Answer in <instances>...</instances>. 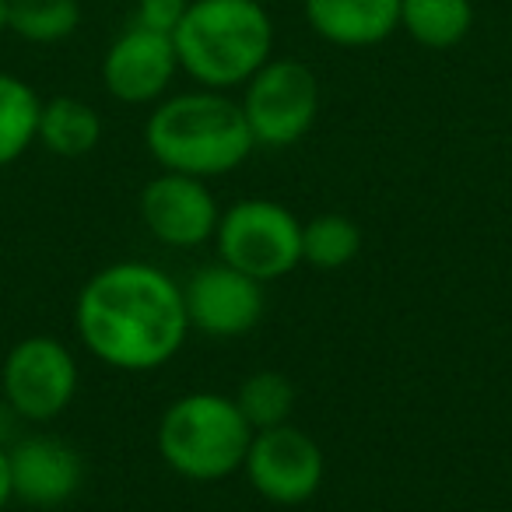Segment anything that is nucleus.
I'll use <instances>...</instances> for the list:
<instances>
[{"label":"nucleus","mask_w":512,"mask_h":512,"mask_svg":"<svg viewBox=\"0 0 512 512\" xmlns=\"http://www.w3.org/2000/svg\"><path fill=\"white\" fill-rule=\"evenodd\" d=\"M74 327L88 355L120 372H151L179 355L190 316L183 285L162 267L123 260L85 281L74 302Z\"/></svg>","instance_id":"obj_1"},{"label":"nucleus","mask_w":512,"mask_h":512,"mask_svg":"<svg viewBox=\"0 0 512 512\" xmlns=\"http://www.w3.org/2000/svg\"><path fill=\"white\" fill-rule=\"evenodd\" d=\"M144 144L165 172H183L193 179L225 176L256 148L242 106L214 88L155 102L144 123Z\"/></svg>","instance_id":"obj_2"},{"label":"nucleus","mask_w":512,"mask_h":512,"mask_svg":"<svg viewBox=\"0 0 512 512\" xmlns=\"http://www.w3.org/2000/svg\"><path fill=\"white\" fill-rule=\"evenodd\" d=\"M172 43L179 71L200 88L228 92L271 60L274 22L260 0H190Z\"/></svg>","instance_id":"obj_3"},{"label":"nucleus","mask_w":512,"mask_h":512,"mask_svg":"<svg viewBox=\"0 0 512 512\" xmlns=\"http://www.w3.org/2000/svg\"><path fill=\"white\" fill-rule=\"evenodd\" d=\"M158 456L186 481H221L242 470L253 442V425L242 418L235 397L186 393L165 407L158 421Z\"/></svg>","instance_id":"obj_4"},{"label":"nucleus","mask_w":512,"mask_h":512,"mask_svg":"<svg viewBox=\"0 0 512 512\" xmlns=\"http://www.w3.org/2000/svg\"><path fill=\"white\" fill-rule=\"evenodd\" d=\"M218 260L256 281H278L302 264V221L267 197L235 200L214 228Z\"/></svg>","instance_id":"obj_5"},{"label":"nucleus","mask_w":512,"mask_h":512,"mask_svg":"<svg viewBox=\"0 0 512 512\" xmlns=\"http://www.w3.org/2000/svg\"><path fill=\"white\" fill-rule=\"evenodd\" d=\"M242 116L260 148H288L313 130L320 113V81L302 60H267L242 85Z\"/></svg>","instance_id":"obj_6"},{"label":"nucleus","mask_w":512,"mask_h":512,"mask_svg":"<svg viewBox=\"0 0 512 512\" xmlns=\"http://www.w3.org/2000/svg\"><path fill=\"white\" fill-rule=\"evenodd\" d=\"M0 393L22 421H53L71 407L78 393V362L57 337H25L4 358Z\"/></svg>","instance_id":"obj_7"},{"label":"nucleus","mask_w":512,"mask_h":512,"mask_svg":"<svg viewBox=\"0 0 512 512\" xmlns=\"http://www.w3.org/2000/svg\"><path fill=\"white\" fill-rule=\"evenodd\" d=\"M323 449L295 425H274L264 432H253L246 453L249 484L256 495H264L274 505H302L320 491L323 484Z\"/></svg>","instance_id":"obj_8"},{"label":"nucleus","mask_w":512,"mask_h":512,"mask_svg":"<svg viewBox=\"0 0 512 512\" xmlns=\"http://www.w3.org/2000/svg\"><path fill=\"white\" fill-rule=\"evenodd\" d=\"M176 71L179 57L172 36L141 29L134 22L109 43L106 57H102V85L123 106L162 102Z\"/></svg>","instance_id":"obj_9"},{"label":"nucleus","mask_w":512,"mask_h":512,"mask_svg":"<svg viewBox=\"0 0 512 512\" xmlns=\"http://www.w3.org/2000/svg\"><path fill=\"white\" fill-rule=\"evenodd\" d=\"M218 200L207 190L204 179L165 172L141 190V221L162 246L197 249L214 239L218 228Z\"/></svg>","instance_id":"obj_10"},{"label":"nucleus","mask_w":512,"mask_h":512,"mask_svg":"<svg viewBox=\"0 0 512 512\" xmlns=\"http://www.w3.org/2000/svg\"><path fill=\"white\" fill-rule=\"evenodd\" d=\"M190 327L207 337H242L264 316V281L228 264L200 267L183 285Z\"/></svg>","instance_id":"obj_11"},{"label":"nucleus","mask_w":512,"mask_h":512,"mask_svg":"<svg viewBox=\"0 0 512 512\" xmlns=\"http://www.w3.org/2000/svg\"><path fill=\"white\" fill-rule=\"evenodd\" d=\"M8 453L15 498L25 505H39V509L64 505L67 498L78 495L81 481H85V460L64 439L29 435V439H18Z\"/></svg>","instance_id":"obj_12"},{"label":"nucleus","mask_w":512,"mask_h":512,"mask_svg":"<svg viewBox=\"0 0 512 512\" xmlns=\"http://www.w3.org/2000/svg\"><path fill=\"white\" fill-rule=\"evenodd\" d=\"M309 29L330 46L365 50L400 29V0H302Z\"/></svg>","instance_id":"obj_13"},{"label":"nucleus","mask_w":512,"mask_h":512,"mask_svg":"<svg viewBox=\"0 0 512 512\" xmlns=\"http://www.w3.org/2000/svg\"><path fill=\"white\" fill-rule=\"evenodd\" d=\"M102 141V120L95 106L78 95H57L43 102L39 113V144L57 158H85Z\"/></svg>","instance_id":"obj_14"},{"label":"nucleus","mask_w":512,"mask_h":512,"mask_svg":"<svg viewBox=\"0 0 512 512\" xmlns=\"http://www.w3.org/2000/svg\"><path fill=\"white\" fill-rule=\"evenodd\" d=\"M400 29L425 50H453L474 29L470 0H400Z\"/></svg>","instance_id":"obj_15"},{"label":"nucleus","mask_w":512,"mask_h":512,"mask_svg":"<svg viewBox=\"0 0 512 512\" xmlns=\"http://www.w3.org/2000/svg\"><path fill=\"white\" fill-rule=\"evenodd\" d=\"M43 99L29 81L0 74V169L25 155L39 141Z\"/></svg>","instance_id":"obj_16"},{"label":"nucleus","mask_w":512,"mask_h":512,"mask_svg":"<svg viewBox=\"0 0 512 512\" xmlns=\"http://www.w3.org/2000/svg\"><path fill=\"white\" fill-rule=\"evenodd\" d=\"M78 0H8V32L36 46L64 43L78 32Z\"/></svg>","instance_id":"obj_17"},{"label":"nucleus","mask_w":512,"mask_h":512,"mask_svg":"<svg viewBox=\"0 0 512 512\" xmlns=\"http://www.w3.org/2000/svg\"><path fill=\"white\" fill-rule=\"evenodd\" d=\"M362 253V228L344 214H320L302 225V264L316 271H341Z\"/></svg>","instance_id":"obj_18"},{"label":"nucleus","mask_w":512,"mask_h":512,"mask_svg":"<svg viewBox=\"0 0 512 512\" xmlns=\"http://www.w3.org/2000/svg\"><path fill=\"white\" fill-rule=\"evenodd\" d=\"M235 404H239L242 418L253 425V432H264V428L288 421V414L295 407V386L274 369L253 372L249 379H242Z\"/></svg>","instance_id":"obj_19"},{"label":"nucleus","mask_w":512,"mask_h":512,"mask_svg":"<svg viewBox=\"0 0 512 512\" xmlns=\"http://www.w3.org/2000/svg\"><path fill=\"white\" fill-rule=\"evenodd\" d=\"M186 8H190V0H137L130 22L141 25V29L162 32V36H176L179 22L186 18Z\"/></svg>","instance_id":"obj_20"},{"label":"nucleus","mask_w":512,"mask_h":512,"mask_svg":"<svg viewBox=\"0 0 512 512\" xmlns=\"http://www.w3.org/2000/svg\"><path fill=\"white\" fill-rule=\"evenodd\" d=\"M15 498V484H11V453L0 442V512L8 509V502Z\"/></svg>","instance_id":"obj_21"},{"label":"nucleus","mask_w":512,"mask_h":512,"mask_svg":"<svg viewBox=\"0 0 512 512\" xmlns=\"http://www.w3.org/2000/svg\"><path fill=\"white\" fill-rule=\"evenodd\" d=\"M15 421H22V418H18V414L11 411V404L4 400V393H0V442H4V435H11Z\"/></svg>","instance_id":"obj_22"},{"label":"nucleus","mask_w":512,"mask_h":512,"mask_svg":"<svg viewBox=\"0 0 512 512\" xmlns=\"http://www.w3.org/2000/svg\"><path fill=\"white\" fill-rule=\"evenodd\" d=\"M8 32V0H0V36Z\"/></svg>","instance_id":"obj_23"}]
</instances>
